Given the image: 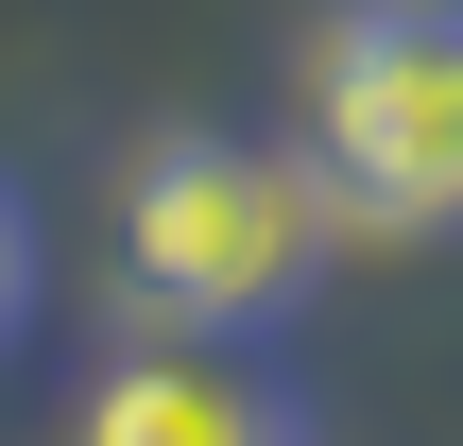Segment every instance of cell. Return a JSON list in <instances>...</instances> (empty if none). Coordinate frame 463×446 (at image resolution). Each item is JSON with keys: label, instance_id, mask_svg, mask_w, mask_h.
Listing matches in <instances>:
<instances>
[{"label": "cell", "instance_id": "obj_1", "mask_svg": "<svg viewBox=\"0 0 463 446\" xmlns=\"http://www.w3.org/2000/svg\"><path fill=\"white\" fill-rule=\"evenodd\" d=\"M309 172L361 223H463V0H361L309 34Z\"/></svg>", "mask_w": 463, "mask_h": 446}, {"label": "cell", "instance_id": "obj_2", "mask_svg": "<svg viewBox=\"0 0 463 446\" xmlns=\"http://www.w3.org/2000/svg\"><path fill=\"white\" fill-rule=\"evenodd\" d=\"M120 275L172 327H258L309 275V172H275L241 138H155L137 155V206H120Z\"/></svg>", "mask_w": 463, "mask_h": 446}, {"label": "cell", "instance_id": "obj_3", "mask_svg": "<svg viewBox=\"0 0 463 446\" xmlns=\"http://www.w3.org/2000/svg\"><path fill=\"white\" fill-rule=\"evenodd\" d=\"M86 446H292L223 361H120L103 378V413H86Z\"/></svg>", "mask_w": 463, "mask_h": 446}, {"label": "cell", "instance_id": "obj_4", "mask_svg": "<svg viewBox=\"0 0 463 446\" xmlns=\"http://www.w3.org/2000/svg\"><path fill=\"white\" fill-rule=\"evenodd\" d=\"M0 327H17V206H0Z\"/></svg>", "mask_w": 463, "mask_h": 446}]
</instances>
